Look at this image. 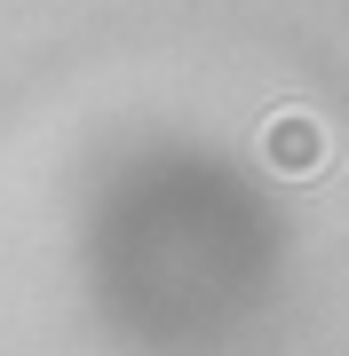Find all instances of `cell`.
Returning a JSON list of instances; mask_svg holds the SVG:
<instances>
[{"label": "cell", "instance_id": "cell-1", "mask_svg": "<svg viewBox=\"0 0 349 356\" xmlns=\"http://www.w3.org/2000/svg\"><path fill=\"white\" fill-rule=\"evenodd\" d=\"M262 159L278 166V175H318L325 166V135L310 111H278L270 127H262Z\"/></svg>", "mask_w": 349, "mask_h": 356}]
</instances>
